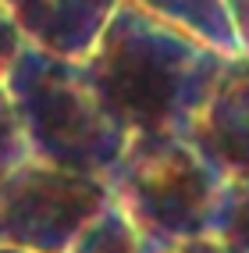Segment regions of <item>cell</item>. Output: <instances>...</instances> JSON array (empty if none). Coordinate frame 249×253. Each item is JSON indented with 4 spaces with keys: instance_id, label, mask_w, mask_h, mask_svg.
Segmentation results:
<instances>
[{
    "instance_id": "obj_10",
    "label": "cell",
    "mask_w": 249,
    "mask_h": 253,
    "mask_svg": "<svg viewBox=\"0 0 249 253\" xmlns=\"http://www.w3.org/2000/svg\"><path fill=\"white\" fill-rule=\"evenodd\" d=\"M29 157V139L22 128V118L14 111V100L0 79V175L11 171L14 164H22Z\"/></svg>"
},
{
    "instance_id": "obj_1",
    "label": "cell",
    "mask_w": 249,
    "mask_h": 253,
    "mask_svg": "<svg viewBox=\"0 0 249 253\" xmlns=\"http://www.w3.org/2000/svg\"><path fill=\"white\" fill-rule=\"evenodd\" d=\"M224 57L228 54L121 0L82 68L104 107L125 125L128 136H181L213 86Z\"/></svg>"
},
{
    "instance_id": "obj_2",
    "label": "cell",
    "mask_w": 249,
    "mask_h": 253,
    "mask_svg": "<svg viewBox=\"0 0 249 253\" xmlns=\"http://www.w3.org/2000/svg\"><path fill=\"white\" fill-rule=\"evenodd\" d=\"M4 86L22 118L29 157L100 178L121 157L128 132L104 107L82 61L22 43L4 72Z\"/></svg>"
},
{
    "instance_id": "obj_14",
    "label": "cell",
    "mask_w": 249,
    "mask_h": 253,
    "mask_svg": "<svg viewBox=\"0 0 249 253\" xmlns=\"http://www.w3.org/2000/svg\"><path fill=\"white\" fill-rule=\"evenodd\" d=\"M0 253H29V250H14V246H0Z\"/></svg>"
},
{
    "instance_id": "obj_12",
    "label": "cell",
    "mask_w": 249,
    "mask_h": 253,
    "mask_svg": "<svg viewBox=\"0 0 249 253\" xmlns=\"http://www.w3.org/2000/svg\"><path fill=\"white\" fill-rule=\"evenodd\" d=\"M231 22H235V36H239V54L249 57V0H228Z\"/></svg>"
},
{
    "instance_id": "obj_13",
    "label": "cell",
    "mask_w": 249,
    "mask_h": 253,
    "mask_svg": "<svg viewBox=\"0 0 249 253\" xmlns=\"http://www.w3.org/2000/svg\"><path fill=\"white\" fill-rule=\"evenodd\" d=\"M157 253H224L221 243L213 235H199V239H185V243H175V246H164Z\"/></svg>"
},
{
    "instance_id": "obj_11",
    "label": "cell",
    "mask_w": 249,
    "mask_h": 253,
    "mask_svg": "<svg viewBox=\"0 0 249 253\" xmlns=\"http://www.w3.org/2000/svg\"><path fill=\"white\" fill-rule=\"evenodd\" d=\"M22 32L14 29V22H11V14H7V7L0 4V79H4V72L11 68V61L18 57V50H22Z\"/></svg>"
},
{
    "instance_id": "obj_3",
    "label": "cell",
    "mask_w": 249,
    "mask_h": 253,
    "mask_svg": "<svg viewBox=\"0 0 249 253\" xmlns=\"http://www.w3.org/2000/svg\"><path fill=\"white\" fill-rule=\"evenodd\" d=\"M104 182L110 204L153 250L210 235L224 189V178L175 132L128 136Z\"/></svg>"
},
{
    "instance_id": "obj_8",
    "label": "cell",
    "mask_w": 249,
    "mask_h": 253,
    "mask_svg": "<svg viewBox=\"0 0 249 253\" xmlns=\"http://www.w3.org/2000/svg\"><path fill=\"white\" fill-rule=\"evenodd\" d=\"M210 235L224 253H249V175L224 182Z\"/></svg>"
},
{
    "instance_id": "obj_4",
    "label": "cell",
    "mask_w": 249,
    "mask_h": 253,
    "mask_svg": "<svg viewBox=\"0 0 249 253\" xmlns=\"http://www.w3.org/2000/svg\"><path fill=\"white\" fill-rule=\"evenodd\" d=\"M107 207L110 193L100 175L25 157L0 175V246L68 253Z\"/></svg>"
},
{
    "instance_id": "obj_6",
    "label": "cell",
    "mask_w": 249,
    "mask_h": 253,
    "mask_svg": "<svg viewBox=\"0 0 249 253\" xmlns=\"http://www.w3.org/2000/svg\"><path fill=\"white\" fill-rule=\"evenodd\" d=\"M14 29L36 50L86 61L121 0H0Z\"/></svg>"
},
{
    "instance_id": "obj_7",
    "label": "cell",
    "mask_w": 249,
    "mask_h": 253,
    "mask_svg": "<svg viewBox=\"0 0 249 253\" xmlns=\"http://www.w3.org/2000/svg\"><path fill=\"white\" fill-rule=\"evenodd\" d=\"M128 4L149 11L153 18L189 32L199 43L221 50L228 57L239 54V36H235L228 0H128Z\"/></svg>"
},
{
    "instance_id": "obj_9",
    "label": "cell",
    "mask_w": 249,
    "mask_h": 253,
    "mask_svg": "<svg viewBox=\"0 0 249 253\" xmlns=\"http://www.w3.org/2000/svg\"><path fill=\"white\" fill-rule=\"evenodd\" d=\"M68 253H157V250L125 221V214L118 207L110 204L86 232L78 235V243Z\"/></svg>"
},
{
    "instance_id": "obj_5",
    "label": "cell",
    "mask_w": 249,
    "mask_h": 253,
    "mask_svg": "<svg viewBox=\"0 0 249 253\" xmlns=\"http://www.w3.org/2000/svg\"><path fill=\"white\" fill-rule=\"evenodd\" d=\"M181 136L224 182L249 175V57H224Z\"/></svg>"
}]
</instances>
